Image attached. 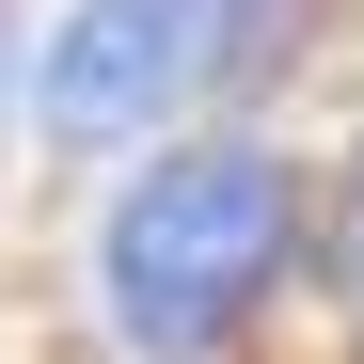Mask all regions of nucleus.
Returning <instances> with one entry per match:
<instances>
[{
  "label": "nucleus",
  "mask_w": 364,
  "mask_h": 364,
  "mask_svg": "<svg viewBox=\"0 0 364 364\" xmlns=\"http://www.w3.org/2000/svg\"><path fill=\"white\" fill-rule=\"evenodd\" d=\"M237 16H254V0H174V32H191L206 64H222V48H237Z\"/></svg>",
  "instance_id": "4"
},
{
  "label": "nucleus",
  "mask_w": 364,
  "mask_h": 364,
  "mask_svg": "<svg viewBox=\"0 0 364 364\" xmlns=\"http://www.w3.org/2000/svg\"><path fill=\"white\" fill-rule=\"evenodd\" d=\"M206 95V48L174 32V0H64L32 32V143L48 159H127V143H174V111Z\"/></svg>",
  "instance_id": "2"
},
{
  "label": "nucleus",
  "mask_w": 364,
  "mask_h": 364,
  "mask_svg": "<svg viewBox=\"0 0 364 364\" xmlns=\"http://www.w3.org/2000/svg\"><path fill=\"white\" fill-rule=\"evenodd\" d=\"M16 80H32V64H16V48H0V95H16Z\"/></svg>",
  "instance_id": "5"
},
{
  "label": "nucleus",
  "mask_w": 364,
  "mask_h": 364,
  "mask_svg": "<svg viewBox=\"0 0 364 364\" xmlns=\"http://www.w3.org/2000/svg\"><path fill=\"white\" fill-rule=\"evenodd\" d=\"M317 191L254 127H174L127 159V191L95 206V317L127 364H222L254 333V301L301 269Z\"/></svg>",
  "instance_id": "1"
},
{
  "label": "nucleus",
  "mask_w": 364,
  "mask_h": 364,
  "mask_svg": "<svg viewBox=\"0 0 364 364\" xmlns=\"http://www.w3.org/2000/svg\"><path fill=\"white\" fill-rule=\"evenodd\" d=\"M317 254H333V301H348V333H364V159L333 174V206H317Z\"/></svg>",
  "instance_id": "3"
}]
</instances>
